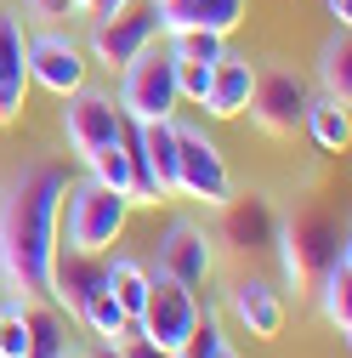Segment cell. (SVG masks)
<instances>
[{
	"label": "cell",
	"instance_id": "1",
	"mask_svg": "<svg viewBox=\"0 0 352 358\" xmlns=\"http://www.w3.org/2000/svg\"><path fill=\"white\" fill-rule=\"evenodd\" d=\"M63 194H68V171L52 159L23 165L0 194V285L17 301H52Z\"/></svg>",
	"mask_w": 352,
	"mask_h": 358
},
{
	"label": "cell",
	"instance_id": "2",
	"mask_svg": "<svg viewBox=\"0 0 352 358\" xmlns=\"http://www.w3.org/2000/svg\"><path fill=\"white\" fill-rule=\"evenodd\" d=\"M273 250H279V262H284V279H290L295 290H313V285L324 279V267H330L341 250H352V245H346V222H335L330 210H295V216L279 222Z\"/></svg>",
	"mask_w": 352,
	"mask_h": 358
},
{
	"label": "cell",
	"instance_id": "3",
	"mask_svg": "<svg viewBox=\"0 0 352 358\" xmlns=\"http://www.w3.org/2000/svg\"><path fill=\"white\" fill-rule=\"evenodd\" d=\"M125 216H131V199L103 188V182H68L63 194V216H57V245L68 250H85V256H103L119 234H125Z\"/></svg>",
	"mask_w": 352,
	"mask_h": 358
},
{
	"label": "cell",
	"instance_id": "4",
	"mask_svg": "<svg viewBox=\"0 0 352 358\" xmlns=\"http://www.w3.org/2000/svg\"><path fill=\"white\" fill-rule=\"evenodd\" d=\"M176 108H182V92H176V57L170 46H142L137 57H131L119 69V114L125 120H176Z\"/></svg>",
	"mask_w": 352,
	"mask_h": 358
},
{
	"label": "cell",
	"instance_id": "5",
	"mask_svg": "<svg viewBox=\"0 0 352 358\" xmlns=\"http://www.w3.org/2000/svg\"><path fill=\"white\" fill-rule=\"evenodd\" d=\"M307 103H313V92H307V80L290 63H261L256 80H250L244 114L267 131V137H290V131H301V120H307Z\"/></svg>",
	"mask_w": 352,
	"mask_h": 358
},
{
	"label": "cell",
	"instance_id": "6",
	"mask_svg": "<svg viewBox=\"0 0 352 358\" xmlns=\"http://www.w3.org/2000/svg\"><path fill=\"white\" fill-rule=\"evenodd\" d=\"M199 290H188V285H176V279H165V273H154L148 267V296H142V313H137V330L154 341V347H165L170 358L182 352V341H188V330L199 324Z\"/></svg>",
	"mask_w": 352,
	"mask_h": 358
},
{
	"label": "cell",
	"instance_id": "7",
	"mask_svg": "<svg viewBox=\"0 0 352 358\" xmlns=\"http://www.w3.org/2000/svg\"><path fill=\"white\" fill-rule=\"evenodd\" d=\"M176 194H188V199H199L210 210L233 194L222 148H216L205 131H188V125H176Z\"/></svg>",
	"mask_w": 352,
	"mask_h": 358
},
{
	"label": "cell",
	"instance_id": "8",
	"mask_svg": "<svg viewBox=\"0 0 352 358\" xmlns=\"http://www.w3.org/2000/svg\"><path fill=\"white\" fill-rule=\"evenodd\" d=\"M154 273H165V279H176V285H188V290H199L210 273H216V239L199 228V222H170L165 228V239H159V250H154Z\"/></svg>",
	"mask_w": 352,
	"mask_h": 358
},
{
	"label": "cell",
	"instance_id": "9",
	"mask_svg": "<svg viewBox=\"0 0 352 358\" xmlns=\"http://www.w3.org/2000/svg\"><path fill=\"white\" fill-rule=\"evenodd\" d=\"M68 108H63V137H68V148L80 154V159H91L97 148H108V143H119V131H125V114H119V103L114 97H103V92H68L63 97Z\"/></svg>",
	"mask_w": 352,
	"mask_h": 358
},
{
	"label": "cell",
	"instance_id": "10",
	"mask_svg": "<svg viewBox=\"0 0 352 358\" xmlns=\"http://www.w3.org/2000/svg\"><path fill=\"white\" fill-rule=\"evenodd\" d=\"M154 40H159V12L154 6H125V12L91 23V57L103 69H125L142 46H154Z\"/></svg>",
	"mask_w": 352,
	"mask_h": 358
},
{
	"label": "cell",
	"instance_id": "11",
	"mask_svg": "<svg viewBox=\"0 0 352 358\" xmlns=\"http://www.w3.org/2000/svg\"><path fill=\"white\" fill-rule=\"evenodd\" d=\"M29 85H40V92H52V97L80 92L85 85V52L57 29L29 34Z\"/></svg>",
	"mask_w": 352,
	"mask_h": 358
},
{
	"label": "cell",
	"instance_id": "12",
	"mask_svg": "<svg viewBox=\"0 0 352 358\" xmlns=\"http://www.w3.org/2000/svg\"><path fill=\"white\" fill-rule=\"evenodd\" d=\"M29 97V29L17 12H0V125H12Z\"/></svg>",
	"mask_w": 352,
	"mask_h": 358
},
{
	"label": "cell",
	"instance_id": "13",
	"mask_svg": "<svg viewBox=\"0 0 352 358\" xmlns=\"http://www.w3.org/2000/svg\"><path fill=\"white\" fill-rule=\"evenodd\" d=\"M222 239L233 245V250H273V234H279V216H273V205H267V194H228L222 205Z\"/></svg>",
	"mask_w": 352,
	"mask_h": 358
},
{
	"label": "cell",
	"instance_id": "14",
	"mask_svg": "<svg viewBox=\"0 0 352 358\" xmlns=\"http://www.w3.org/2000/svg\"><path fill=\"white\" fill-rule=\"evenodd\" d=\"M103 279H108V262L57 245V262H52V301H57V307H68L74 319H80V307L103 290Z\"/></svg>",
	"mask_w": 352,
	"mask_h": 358
},
{
	"label": "cell",
	"instance_id": "15",
	"mask_svg": "<svg viewBox=\"0 0 352 358\" xmlns=\"http://www.w3.org/2000/svg\"><path fill=\"white\" fill-rule=\"evenodd\" d=\"M159 12V34L176 29H210V34H233L244 23V0H165Z\"/></svg>",
	"mask_w": 352,
	"mask_h": 358
},
{
	"label": "cell",
	"instance_id": "16",
	"mask_svg": "<svg viewBox=\"0 0 352 358\" xmlns=\"http://www.w3.org/2000/svg\"><path fill=\"white\" fill-rule=\"evenodd\" d=\"M228 307H233V319H239L250 336H261V341H273V336L284 330V296H279L267 279H239L233 296H228Z\"/></svg>",
	"mask_w": 352,
	"mask_h": 358
},
{
	"label": "cell",
	"instance_id": "17",
	"mask_svg": "<svg viewBox=\"0 0 352 358\" xmlns=\"http://www.w3.org/2000/svg\"><path fill=\"white\" fill-rule=\"evenodd\" d=\"M250 80H256V63L250 57H222L210 69V92H205V114L210 120H239L244 103H250Z\"/></svg>",
	"mask_w": 352,
	"mask_h": 358
},
{
	"label": "cell",
	"instance_id": "18",
	"mask_svg": "<svg viewBox=\"0 0 352 358\" xmlns=\"http://www.w3.org/2000/svg\"><path fill=\"white\" fill-rule=\"evenodd\" d=\"M131 125H137V120H131ZM137 143H142V159L154 171L159 199H170L176 194V120H142L137 125Z\"/></svg>",
	"mask_w": 352,
	"mask_h": 358
},
{
	"label": "cell",
	"instance_id": "19",
	"mask_svg": "<svg viewBox=\"0 0 352 358\" xmlns=\"http://www.w3.org/2000/svg\"><path fill=\"white\" fill-rule=\"evenodd\" d=\"M313 290H318V307H324V324L346 341V336H352V250H341V256L324 267V279H318Z\"/></svg>",
	"mask_w": 352,
	"mask_h": 358
},
{
	"label": "cell",
	"instance_id": "20",
	"mask_svg": "<svg viewBox=\"0 0 352 358\" xmlns=\"http://www.w3.org/2000/svg\"><path fill=\"white\" fill-rule=\"evenodd\" d=\"M17 307H23V324H29V358H63L68 330H63L57 301H17Z\"/></svg>",
	"mask_w": 352,
	"mask_h": 358
},
{
	"label": "cell",
	"instance_id": "21",
	"mask_svg": "<svg viewBox=\"0 0 352 358\" xmlns=\"http://www.w3.org/2000/svg\"><path fill=\"white\" fill-rule=\"evenodd\" d=\"M307 131H313V143H318V154H346V143H352V120H346V103H335V97H313L307 103V120H301Z\"/></svg>",
	"mask_w": 352,
	"mask_h": 358
},
{
	"label": "cell",
	"instance_id": "22",
	"mask_svg": "<svg viewBox=\"0 0 352 358\" xmlns=\"http://www.w3.org/2000/svg\"><path fill=\"white\" fill-rule=\"evenodd\" d=\"M318 85H324V97L352 103V40H346V29H335L324 40V52H318Z\"/></svg>",
	"mask_w": 352,
	"mask_h": 358
},
{
	"label": "cell",
	"instance_id": "23",
	"mask_svg": "<svg viewBox=\"0 0 352 358\" xmlns=\"http://www.w3.org/2000/svg\"><path fill=\"white\" fill-rule=\"evenodd\" d=\"M80 324L91 330L97 341H119V336H125V324H131V313H125V307H119V301L108 296V279H103V290H97L91 301L80 307Z\"/></svg>",
	"mask_w": 352,
	"mask_h": 358
},
{
	"label": "cell",
	"instance_id": "24",
	"mask_svg": "<svg viewBox=\"0 0 352 358\" xmlns=\"http://www.w3.org/2000/svg\"><path fill=\"white\" fill-rule=\"evenodd\" d=\"M108 296L131 313V319H137V313H142V296H148V267L131 262V256H119V262L108 267Z\"/></svg>",
	"mask_w": 352,
	"mask_h": 358
},
{
	"label": "cell",
	"instance_id": "25",
	"mask_svg": "<svg viewBox=\"0 0 352 358\" xmlns=\"http://www.w3.org/2000/svg\"><path fill=\"white\" fill-rule=\"evenodd\" d=\"M170 57H176V63H222V57H228V34L176 29V34H170Z\"/></svg>",
	"mask_w": 352,
	"mask_h": 358
},
{
	"label": "cell",
	"instance_id": "26",
	"mask_svg": "<svg viewBox=\"0 0 352 358\" xmlns=\"http://www.w3.org/2000/svg\"><path fill=\"white\" fill-rule=\"evenodd\" d=\"M222 347H228L222 319H216V313H199V324L188 330V341H182V352H176V358H216Z\"/></svg>",
	"mask_w": 352,
	"mask_h": 358
},
{
	"label": "cell",
	"instance_id": "27",
	"mask_svg": "<svg viewBox=\"0 0 352 358\" xmlns=\"http://www.w3.org/2000/svg\"><path fill=\"white\" fill-rule=\"evenodd\" d=\"M0 358H29V324H23V307L0 313Z\"/></svg>",
	"mask_w": 352,
	"mask_h": 358
},
{
	"label": "cell",
	"instance_id": "28",
	"mask_svg": "<svg viewBox=\"0 0 352 358\" xmlns=\"http://www.w3.org/2000/svg\"><path fill=\"white\" fill-rule=\"evenodd\" d=\"M210 69H216V63H176V92H182V103H205Z\"/></svg>",
	"mask_w": 352,
	"mask_h": 358
},
{
	"label": "cell",
	"instance_id": "29",
	"mask_svg": "<svg viewBox=\"0 0 352 358\" xmlns=\"http://www.w3.org/2000/svg\"><path fill=\"white\" fill-rule=\"evenodd\" d=\"M114 347H119V352H125V358H170V352H165V347H154V341H148V336H142V330H137V319H131V324H125V336H119V341H114Z\"/></svg>",
	"mask_w": 352,
	"mask_h": 358
},
{
	"label": "cell",
	"instance_id": "30",
	"mask_svg": "<svg viewBox=\"0 0 352 358\" xmlns=\"http://www.w3.org/2000/svg\"><path fill=\"white\" fill-rule=\"evenodd\" d=\"M324 12L335 17V29H346L352 23V0H324Z\"/></svg>",
	"mask_w": 352,
	"mask_h": 358
},
{
	"label": "cell",
	"instance_id": "31",
	"mask_svg": "<svg viewBox=\"0 0 352 358\" xmlns=\"http://www.w3.org/2000/svg\"><path fill=\"white\" fill-rule=\"evenodd\" d=\"M85 6H91V17H114V12L131 6V0H85Z\"/></svg>",
	"mask_w": 352,
	"mask_h": 358
},
{
	"label": "cell",
	"instance_id": "32",
	"mask_svg": "<svg viewBox=\"0 0 352 358\" xmlns=\"http://www.w3.org/2000/svg\"><path fill=\"white\" fill-rule=\"evenodd\" d=\"M29 6H40V12H80L85 0H29Z\"/></svg>",
	"mask_w": 352,
	"mask_h": 358
},
{
	"label": "cell",
	"instance_id": "33",
	"mask_svg": "<svg viewBox=\"0 0 352 358\" xmlns=\"http://www.w3.org/2000/svg\"><path fill=\"white\" fill-rule=\"evenodd\" d=\"M85 358H125V352H119L114 341H97V352H85Z\"/></svg>",
	"mask_w": 352,
	"mask_h": 358
},
{
	"label": "cell",
	"instance_id": "34",
	"mask_svg": "<svg viewBox=\"0 0 352 358\" xmlns=\"http://www.w3.org/2000/svg\"><path fill=\"white\" fill-rule=\"evenodd\" d=\"M216 358H239V352H233V347H222V352H216Z\"/></svg>",
	"mask_w": 352,
	"mask_h": 358
},
{
	"label": "cell",
	"instance_id": "35",
	"mask_svg": "<svg viewBox=\"0 0 352 358\" xmlns=\"http://www.w3.org/2000/svg\"><path fill=\"white\" fill-rule=\"evenodd\" d=\"M63 358H85V352H63Z\"/></svg>",
	"mask_w": 352,
	"mask_h": 358
},
{
	"label": "cell",
	"instance_id": "36",
	"mask_svg": "<svg viewBox=\"0 0 352 358\" xmlns=\"http://www.w3.org/2000/svg\"><path fill=\"white\" fill-rule=\"evenodd\" d=\"M154 6H165V0H154Z\"/></svg>",
	"mask_w": 352,
	"mask_h": 358
},
{
	"label": "cell",
	"instance_id": "37",
	"mask_svg": "<svg viewBox=\"0 0 352 358\" xmlns=\"http://www.w3.org/2000/svg\"><path fill=\"white\" fill-rule=\"evenodd\" d=\"M0 313H6V301H0Z\"/></svg>",
	"mask_w": 352,
	"mask_h": 358
}]
</instances>
